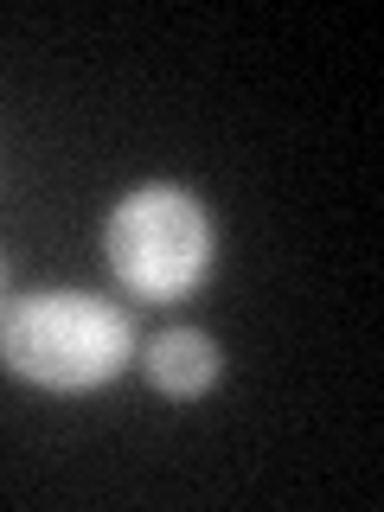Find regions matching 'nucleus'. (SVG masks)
Here are the masks:
<instances>
[{
  "label": "nucleus",
  "mask_w": 384,
  "mask_h": 512,
  "mask_svg": "<svg viewBox=\"0 0 384 512\" xmlns=\"http://www.w3.org/2000/svg\"><path fill=\"white\" fill-rule=\"evenodd\" d=\"M135 320L96 288H26L0 301V372L32 391L84 397L135 365Z\"/></svg>",
  "instance_id": "1"
},
{
  "label": "nucleus",
  "mask_w": 384,
  "mask_h": 512,
  "mask_svg": "<svg viewBox=\"0 0 384 512\" xmlns=\"http://www.w3.org/2000/svg\"><path fill=\"white\" fill-rule=\"evenodd\" d=\"M103 256L122 295L148 301V308H180L218 269V218L180 180H141L109 205Z\"/></svg>",
  "instance_id": "2"
},
{
  "label": "nucleus",
  "mask_w": 384,
  "mask_h": 512,
  "mask_svg": "<svg viewBox=\"0 0 384 512\" xmlns=\"http://www.w3.org/2000/svg\"><path fill=\"white\" fill-rule=\"evenodd\" d=\"M135 359H141V378H148L167 404H199L224 378V346H218V333H205V327H160L148 346H135Z\"/></svg>",
  "instance_id": "3"
},
{
  "label": "nucleus",
  "mask_w": 384,
  "mask_h": 512,
  "mask_svg": "<svg viewBox=\"0 0 384 512\" xmlns=\"http://www.w3.org/2000/svg\"><path fill=\"white\" fill-rule=\"evenodd\" d=\"M0 282H7V256H0Z\"/></svg>",
  "instance_id": "4"
}]
</instances>
